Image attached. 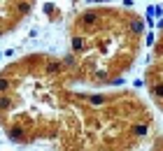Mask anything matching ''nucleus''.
<instances>
[{
    "instance_id": "nucleus-1",
    "label": "nucleus",
    "mask_w": 163,
    "mask_h": 151,
    "mask_svg": "<svg viewBox=\"0 0 163 151\" xmlns=\"http://www.w3.org/2000/svg\"><path fill=\"white\" fill-rule=\"evenodd\" d=\"M72 51L96 79H110L128 65L140 37V21L128 14L91 10L77 19Z\"/></svg>"
},
{
    "instance_id": "nucleus-2",
    "label": "nucleus",
    "mask_w": 163,
    "mask_h": 151,
    "mask_svg": "<svg viewBox=\"0 0 163 151\" xmlns=\"http://www.w3.org/2000/svg\"><path fill=\"white\" fill-rule=\"evenodd\" d=\"M23 12H28V5H23V2H19V5H0V33L5 30V21H7V16H19V14H23Z\"/></svg>"
}]
</instances>
